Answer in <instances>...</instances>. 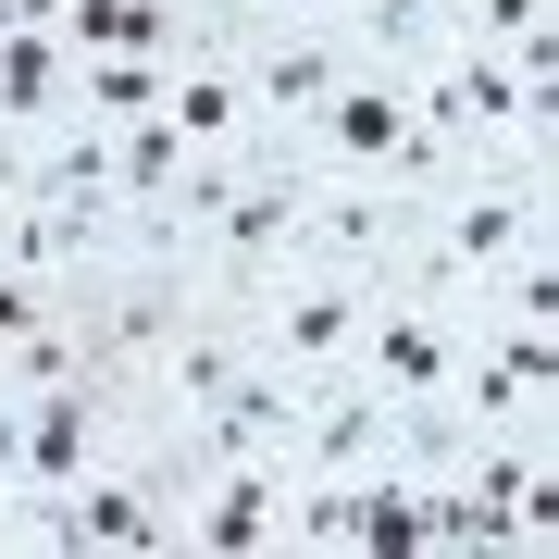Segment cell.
I'll list each match as a JSON object with an SVG mask.
<instances>
[{
	"label": "cell",
	"instance_id": "cell-1",
	"mask_svg": "<svg viewBox=\"0 0 559 559\" xmlns=\"http://www.w3.org/2000/svg\"><path fill=\"white\" fill-rule=\"evenodd\" d=\"M535 237H559V162H460V175L423 200V237L385 286H423V299H485V274L522 261Z\"/></svg>",
	"mask_w": 559,
	"mask_h": 559
},
{
	"label": "cell",
	"instance_id": "cell-2",
	"mask_svg": "<svg viewBox=\"0 0 559 559\" xmlns=\"http://www.w3.org/2000/svg\"><path fill=\"white\" fill-rule=\"evenodd\" d=\"M547 535H559V436H448L436 559H547Z\"/></svg>",
	"mask_w": 559,
	"mask_h": 559
},
{
	"label": "cell",
	"instance_id": "cell-3",
	"mask_svg": "<svg viewBox=\"0 0 559 559\" xmlns=\"http://www.w3.org/2000/svg\"><path fill=\"white\" fill-rule=\"evenodd\" d=\"M286 162H311V175H385V187H411V200H436V187L460 175V162L436 150V124L411 112V87L385 75V62H348V87L311 112V138L286 150Z\"/></svg>",
	"mask_w": 559,
	"mask_h": 559
},
{
	"label": "cell",
	"instance_id": "cell-4",
	"mask_svg": "<svg viewBox=\"0 0 559 559\" xmlns=\"http://www.w3.org/2000/svg\"><path fill=\"white\" fill-rule=\"evenodd\" d=\"M460 436H559V323H510V311H473L460 336V373L436 399Z\"/></svg>",
	"mask_w": 559,
	"mask_h": 559
},
{
	"label": "cell",
	"instance_id": "cell-5",
	"mask_svg": "<svg viewBox=\"0 0 559 559\" xmlns=\"http://www.w3.org/2000/svg\"><path fill=\"white\" fill-rule=\"evenodd\" d=\"M224 62H237V87H249V112H261V150H299L311 138V112L348 87V25L336 13H261L224 38Z\"/></svg>",
	"mask_w": 559,
	"mask_h": 559
},
{
	"label": "cell",
	"instance_id": "cell-6",
	"mask_svg": "<svg viewBox=\"0 0 559 559\" xmlns=\"http://www.w3.org/2000/svg\"><path fill=\"white\" fill-rule=\"evenodd\" d=\"M360 299L373 286L360 274H323V261H274L261 286H237V336L261 360H286V373H348V336H360Z\"/></svg>",
	"mask_w": 559,
	"mask_h": 559
},
{
	"label": "cell",
	"instance_id": "cell-7",
	"mask_svg": "<svg viewBox=\"0 0 559 559\" xmlns=\"http://www.w3.org/2000/svg\"><path fill=\"white\" fill-rule=\"evenodd\" d=\"M460 336H473V311L460 299H423V286H373L360 299V336H348V385H373V399H448V373H460Z\"/></svg>",
	"mask_w": 559,
	"mask_h": 559
},
{
	"label": "cell",
	"instance_id": "cell-8",
	"mask_svg": "<svg viewBox=\"0 0 559 559\" xmlns=\"http://www.w3.org/2000/svg\"><path fill=\"white\" fill-rule=\"evenodd\" d=\"M411 237H423V200H411V187H385V175H311V162H299V261L385 286L411 261Z\"/></svg>",
	"mask_w": 559,
	"mask_h": 559
},
{
	"label": "cell",
	"instance_id": "cell-9",
	"mask_svg": "<svg viewBox=\"0 0 559 559\" xmlns=\"http://www.w3.org/2000/svg\"><path fill=\"white\" fill-rule=\"evenodd\" d=\"M187 261H200L212 299L261 286L274 261H299V162H286V150H249V162H237V187H224V212L187 237Z\"/></svg>",
	"mask_w": 559,
	"mask_h": 559
},
{
	"label": "cell",
	"instance_id": "cell-10",
	"mask_svg": "<svg viewBox=\"0 0 559 559\" xmlns=\"http://www.w3.org/2000/svg\"><path fill=\"white\" fill-rule=\"evenodd\" d=\"M237 373H249L237 311H224V299H200V311L175 323V348H162L150 373L124 385V411H138V423H162V436H187V423H212V411H224V385H237Z\"/></svg>",
	"mask_w": 559,
	"mask_h": 559
},
{
	"label": "cell",
	"instance_id": "cell-11",
	"mask_svg": "<svg viewBox=\"0 0 559 559\" xmlns=\"http://www.w3.org/2000/svg\"><path fill=\"white\" fill-rule=\"evenodd\" d=\"M274 498H286V460H274V448L187 473V498H175V559H274Z\"/></svg>",
	"mask_w": 559,
	"mask_h": 559
},
{
	"label": "cell",
	"instance_id": "cell-12",
	"mask_svg": "<svg viewBox=\"0 0 559 559\" xmlns=\"http://www.w3.org/2000/svg\"><path fill=\"white\" fill-rule=\"evenodd\" d=\"M112 423H124V385H100V373L38 385V399H25V510H50L62 485L112 448ZM13 547H25V535H13Z\"/></svg>",
	"mask_w": 559,
	"mask_h": 559
},
{
	"label": "cell",
	"instance_id": "cell-13",
	"mask_svg": "<svg viewBox=\"0 0 559 559\" xmlns=\"http://www.w3.org/2000/svg\"><path fill=\"white\" fill-rule=\"evenodd\" d=\"M13 187H25V200H50V212H75V224H124L112 124H87V112H62L50 138H25V150H13Z\"/></svg>",
	"mask_w": 559,
	"mask_h": 559
},
{
	"label": "cell",
	"instance_id": "cell-14",
	"mask_svg": "<svg viewBox=\"0 0 559 559\" xmlns=\"http://www.w3.org/2000/svg\"><path fill=\"white\" fill-rule=\"evenodd\" d=\"M399 448V399H373V385H348V373H311V411H299V436H286V460L323 485H348V473H373V460Z\"/></svg>",
	"mask_w": 559,
	"mask_h": 559
},
{
	"label": "cell",
	"instance_id": "cell-15",
	"mask_svg": "<svg viewBox=\"0 0 559 559\" xmlns=\"http://www.w3.org/2000/svg\"><path fill=\"white\" fill-rule=\"evenodd\" d=\"M348 559H436V473L385 448L373 473H348Z\"/></svg>",
	"mask_w": 559,
	"mask_h": 559
},
{
	"label": "cell",
	"instance_id": "cell-16",
	"mask_svg": "<svg viewBox=\"0 0 559 559\" xmlns=\"http://www.w3.org/2000/svg\"><path fill=\"white\" fill-rule=\"evenodd\" d=\"M162 124H175L187 150H261V112H249V87H237V62H224V38H200L175 62V87H162Z\"/></svg>",
	"mask_w": 559,
	"mask_h": 559
},
{
	"label": "cell",
	"instance_id": "cell-17",
	"mask_svg": "<svg viewBox=\"0 0 559 559\" xmlns=\"http://www.w3.org/2000/svg\"><path fill=\"white\" fill-rule=\"evenodd\" d=\"M75 112V50H62V25H0V138H50V124Z\"/></svg>",
	"mask_w": 559,
	"mask_h": 559
},
{
	"label": "cell",
	"instance_id": "cell-18",
	"mask_svg": "<svg viewBox=\"0 0 559 559\" xmlns=\"http://www.w3.org/2000/svg\"><path fill=\"white\" fill-rule=\"evenodd\" d=\"M112 187H124V224H162V200L187 187V138H175L162 112L112 124Z\"/></svg>",
	"mask_w": 559,
	"mask_h": 559
},
{
	"label": "cell",
	"instance_id": "cell-19",
	"mask_svg": "<svg viewBox=\"0 0 559 559\" xmlns=\"http://www.w3.org/2000/svg\"><path fill=\"white\" fill-rule=\"evenodd\" d=\"M336 25H348V50H360V62L411 75V62L448 38V0H336Z\"/></svg>",
	"mask_w": 559,
	"mask_h": 559
},
{
	"label": "cell",
	"instance_id": "cell-20",
	"mask_svg": "<svg viewBox=\"0 0 559 559\" xmlns=\"http://www.w3.org/2000/svg\"><path fill=\"white\" fill-rule=\"evenodd\" d=\"M162 87H175V62H150V50H87L75 62V112L87 124H138V112H162Z\"/></svg>",
	"mask_w": 559,
	"mask_h": 559
},
{
	"label": "cell",
	"instance_id": "cell-21",
	"mask_svg": "<svg viewBox=\"0 0 559 559\" xmlns=\"http://www.w3.org/2000/svg\"><path fill=\"white\" fill-rule=\"evenodd\" d=\"M547 25H559V0H448V38H473V50H522Z\"/></svg>",
	"mask_w": 559,
	"mask_h": 559
},
{
	"label": "cell",
	"instance_id": "cell-22",
	"mask_svg": "<svg viewBox=\"0 0 559 559\" xmlns=\"http://www.w3.org/2000/svg\"><path fill=\"white\" fill-rule=\"evenodd\" d=\"M261 13H286V0H200V25H212V38H237V25H261Z\"/></svg>",
	"mask_w": 559,
	"mask_h": 559
},
{
	"label": "cell",
	"instance_id": "cell-23",
	"mask_svg": "<svg viewBox=\"0 0 559 559\" xmlns=\"http://www.w3.org/2000/svg\"><path fill=\"white\" fill-rule=\"evenodd\" d=\"M13 535H25V498H13V485H0V559H13Z\"/></svg>",
	"mask_w": 559,
	"mask_h": 559
}]
</instances>
